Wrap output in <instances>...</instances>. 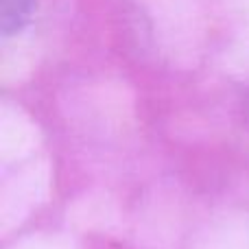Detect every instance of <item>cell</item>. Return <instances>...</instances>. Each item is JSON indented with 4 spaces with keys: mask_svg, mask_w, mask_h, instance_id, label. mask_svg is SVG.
Masks as SVG:
<instances>
[{
    "mask_svg": "<svg viewBox=\"0 0 249 249\" xmlns=\"http://www.w3.org/2000/svg\"><path fill=\"white\" fill-rule=\"evenodd\" d=\"M37 11V0H0V31L4 37L18 35Z\"/></svg>",
    "mask_w": 249,
    "mask_h": 249,
    "instance_id": "6da1fadb",
    "label": "cell"
}]
</instances>
